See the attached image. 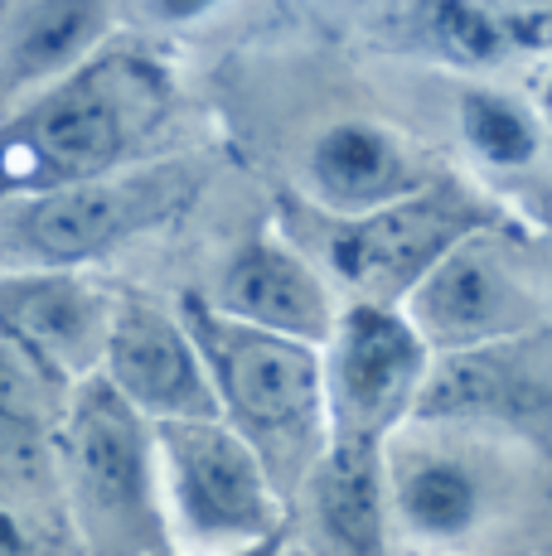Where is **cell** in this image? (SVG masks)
I'll return each mask as SVG.
<instances>
[{
    "label": "cell",
    "instance_id": "cell-22",
    "mask_svg": "<svg viewBox=\"0 0 552 556\" xmlns=\"http://www.w3.org/2000/svg\"><path fill=\"white\" fill-rule=\"evenodd\" d=\"M548 106H552V92H548Z\"/></svg>",
    "mask_w": 552,
    "mask_h": 556
},
{
    "label": "cell",
    "instance_id": "cell-4",
    "mask_svg": "<svg viewBox=\"0 0 552 556\" xmlns=\"http://www.w3.org/2000/svg\"><path fill=\"white\" fill-rule=\"evenodd\" d=\"M422 349L398 319L378 309H354L339 344V445H368L378 451V435L402 416L407 397L417 392Z\"/></svg>",
    "mask_w": 552,
    "mask_h": 556
},
{
    "label": "cell",
    "instance_id": "cell-9",
    "mask_svg": "<svg viewBox=\"0 0 552 556\" xmlns=\"http://www.w3.org/2000/svg\"><path fill=\"white\" fill-rule=\"evenodd\" d=\"M402 518L422 532V538H461L471 532L475 513H480V489L451 459H427V465L407 469L398 489Z\"/></svg>",
    "mask_w": 552,
    "mask_h": 556
},
{
    "label": "cell",
    "instance_id": "cell-10",
    "mask_svg": "<svg viewBox=\"0 0 552 556\" xmlns=\"http://www.w3.org/2000/svg\"><path fill=\"white\" fill-rule=\"evenodd\" d=\"M122 228V199L112 194H59L25 213V238L49 256H83Z\"/></svg>",
    "mask_w": 552,
    "mask_h": 556
},
{
    "label": "cell",
    "instance_id": "cell-16",
    "mask_svg": "<svg viewBox=\"0 0 552 556\" xmlns=\"http://www.w3.org/2000/svg\"><path fill=\"white\" fill-rule=\"evenodd\" d=\"M437 29H441L446 49H455L461 59H494L499 45H504V29H499L490 10L475 5V0H441Z\"/></svg>",
    "mask_w": 552,
    "mask_h": 556
},
{
    "label": "cell",
    "instance_id": "cell-1",
    "mask_svg": "<svg viewBox=\"0 0 552 556\" xmlns=\"http://www.w3.org/2000/svg\"><path fill=\"white\" fill-rule=\"evenodd\" d=\"M204 349L214 358L223 397L248 431L267 435L281 451H296L311 435L321 416V363L311 349L262 329L223 325H204Z\"/></svg>",
    "mask_w": 552,
    "mask_h": 556
},
{
    "label": "cell",
    "instance_id": "cell-19",
    "mask_svg": "<svg viewBox=\"0 0 552 556\" xmlns=\"http://www.w3.org/2000/svg\"><path fill=\"white\" fill-rule=\"evenodd\" d=\"M0 556H25V532L10 513H0Z\"/></svg>",
    "mask_w": 552,
    "mask_h": 556
},
{
    "label": "cell",
    "instance_id": "cell-6",
    "mask_svg": "<svg viewBox=\"0 0 552 556\" xmlns=\"http://www.w3.org/2000/svg\"><path fill=\"white\" fill-rule=\"evenodd\" d=\"M451 238H455L451 213L431 208V203H417V208H398V213H388V218L339 238L335 262L364 286H392V281H402V276L422 271Z\"/></svg>",
    "mask_w": 552,
    "mask_h": 556
},
{
    "label": "cell",
    "instance_id": "cell-18",
    "mask_svg": "<svg viewBox=\"0 0 552 556\" xmlns=\"http://www.w3.org/2000/svg\"><path fill=\"white\" fill-rule=\"evenodd\" d=\"M39 469V441L25 416L0 412V479H29Z\"/></svg>",
    "mask_w": 552,
    "mask_h": 556
},
{
    "label": "cell",
    "instance_id": "cell-12",
    "mask_svg": "<svg viewBox=\"0 0 552 556\" xmlns=\"http://www.w3.org/2000/svg\"><path fill=\"white\" fill-rule=\"evenodd\" d=\"M35 151H39V160H49L54 169H68V175L98 169L102 160L116 151V122L108 106H92V102L59 106V112H49L45 122H39Z\"/></svg>",
    "mask_w": 552,
    "mask_h": 556
},
{
    "label": "cell",
    "instance_id": "cell-15",
    "mask_svg": "<svg viewBox=\"0 0 552 556\" xmlns=\"http://www.w3.org/2000/svg\"><path fill=\"white\" fill-rule=\"evenodd\" d=\"M465 131L480 146V155L499 160V165H524L534 155V131L509 102L494 98H471L465 102Z\"/></svg>",
    "mask_w": 552,
    "mask_h": 556
},
{
    "label": "cell",
    "instance_id": "cell-11",
    "mask_svg": "<svg viewBox=\"0 0 552 556\" xmlns=\"http://www.w3.org/2000/svg\"><path fill=\"white\" fill-rule=\"evenodd\" d=\"M315 169L335 199H384L398 185L392 146L364 126H335L315 151Z\"/></svg>",
    "mask_w": 552,
    "mask_h": 556
},
{
    "label": "cell",
    "instance_id": "cell-21",
    "mask_svg": "<svg viewBox=\"0 0 552 556\" xmlns=\"http://www.w3.org/2000/svg\"><path fill=\"white\" fill-rule=\"evenodd\" d=\"M242 556H276V552H272V542H258V547H252V552H242Z\"/></svg>",
    "mask_w": 552,
    "mask_h": 556
},
{
    "label": "cell",
    "instance_id": "cell-8",
    "mask_svg": "<svg viewBox=\"0 0 552 556\" xmlns=\"http://www.w3.org/2000/svg\"><path fill=\"white\" fill-rule=\"evenodd\" d=\"M321 513L330 542L344 556H384V508L368 445H335V459L321 479Z\"/></svg>",
    "mask_w": 552,
    "mask_h": 556
},
{
    "label": "cell",
    "instance_id": "cell-2",
    "mask_svg": "<svg viewBox=\"0 0 552 556\" xmlns=\"http://www.w3.org/2000/svg\"><path fill=\"white\" fill-rule=\"evenodd\" d=\"M73 465L92 522L108 542L141 547L155 528L146 484V441L116 388H92L73 416Z\"/></svg>",
    "mask_w": 552,
    "mask_h": 556
},
{
    "label": "cell",
    "instance_id": "cell-13",
    "mask_svg": "<svg viewBox=\"0 0 552 556\" xmlns=\"http://www.w3.org/2000/svg\"><path fill=\"white\" fill-rule=\"evenodd\" d=\"M494 281L475 256H461V262H446L437 276H431L427 295H422V309L427 319L441 329V334H471V329H485L494 319Z\"/></svg>",
    "mask_w": 552,
    "mask_h": 556
},
{
    "label": "cell",
    "instance_id": "cell-14",
    "mask_svg": "<svg viewBox=\"0 0 552 556\" xmlns=\"http://www.w3.org/2000/svg\"><path fill=\"white\" fill-rule=\"evenodd\" d=\"M88 25H92L88 0H54V5H45L29 20L25 39H20L25 68H54L59 59H68V53L83 45Z\"/></svg>",
    "mask_w": 552,
    "mask_h": 556
},
{
    "label": "cell",
    "instance_id": "cell-5",
    "mask_svg": "<svg viewBox=\"0 0 552 556\" xmlns=\"http://www.w3.org/2000/svg\"><path fill=\"white\" fill-rule=\"evenodd\" d=\"M112 378L126 402L161 412L170 421H209L214 416V397L199 378L189 344L161 315L141 305L122 309L112 329Z\"/></svg>",
    "mask_w": 552,
    "mask_h": 556
},
{
    "label": "cell",
    "instance_id": "cell-20",
    "mask_svg": "<svg viewBox=\"0 0 552 556\" xmlns=\"http://www.w3.org/2000/svg\"><path fill=\"white\" fill-rule=\"evenodd\" d=\"M161 5V15H170V20H195V15H204L214 0H155Z\"/></svg>",
    "mask_w": 552,
    "mask_h": 556
},
{
    "label": "cell",
    "instance_id": "cell-17",
    "mask_svg": "<svg viewBox=\"0 0 552 556\" xmlns=\"http://www.w3.org/2000/svg\"><path fill=\"white\" fill-rule=\"evenodd\" d=\"M20 325L39 339V344H54V349H68L83 329V305L73 301L68 291L49 286V291H29L20 301Z\"/></svg>",
    "mask_w": 552,
    "mask_h": 556
},
{
    "label": "cell",
    "instance_id": "cell-7",
    "mask_svg": "<svg viewBox=\"0 0 552 556\" xmlns=\"http://www.w3.org/2000/svg\"><path fill=\"white\" fill-rule=\"evenodd\" d=\"M228 309L248 315L267 329H286V334H315L325 325V295L291 256L281 252H248L228 276Z\"/></svg>",
    "mask_w": 552,
    "mask_h": 556
},
{
    "label": "cell",
    "instance_id": "cell-3",
    "mask_svg": "<svg viewBox=\"0 0 552 556\" xmlns=\"http://www.w3.org/2000/svg\"><path fill=\"white\" fill-rule=\"evenodd\" d=\"M165 451L189 528L209 538H267V479L238 435L214 421H170Z\"/></svg>",
    "mask_w": 552,
    "mask_h": 556
}]
</instances>
